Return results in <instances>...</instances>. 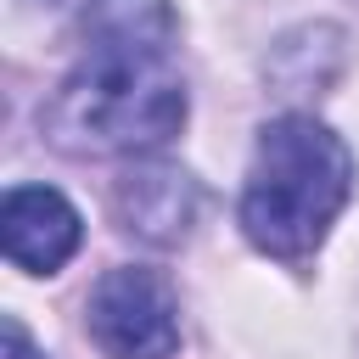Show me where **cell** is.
I'll return each instance as SVG.
<instances>
[{
    "label": "cell",
    "instance_id": "1",
    "mask_svg": "<svg viewBox=\"0 0 359 359\" xmlns=\"http://www.w3.org/2000/svg\"><path fill=\"white\" fill-rule=\"evenodd\" d=\"M180 17L168 0H84L79 67L39 107V129L67 157H151L191 112L174 67Z\"/></svg>",
    "mask_w": 359,
    "mask_h": 359
},
{
    "label": "cell",
    "instance_id": "2",
    "mask_svg": "<svg viewBox=\"0 0 359 359\" xmlns=\"http://www.w3.org/2000/svg\"><path fill=\"white\" fill-rule=\"evenodd\" d=\"M348 196H353L348 140L314 112H280L252 140L236 219H241V236L264 258L303 269L325 247Z\"/></svg>",
    "mask_w": 359,
    "mask_h": 359
},
{
    "label": "cell",
    "instance_id": "3",
    "mask_svg": "<svg viewBox=\"0 0 359 359\" xmlns=\"http://www.w3.org/2000/svg\"><path fill=\"white\" fill-rule=\"evenodd\" d=\"M84 331L107 359H174L180 353V297L157 269L118 264L90 286Z\"/></svg>",
    "mask_w": 359,
    "mask_h": 359
},
{
    "label": "cell",
    "instance_id": "4",
    "mask_svg": "<svg viewBox=\"0 0 359 359\" xmlns=\"http://www.w3.org/2000/svg\"><path fill=\"white\" fill-rule=\"evenodd\" d=\"M196 208H202V185L180 168V163H163V157H135L118 180H112V213L118 224L146 241V247H174L191 236L196 224Z\"/></svg>",
    "mask_w": 359,
    "mask_h": 359
},
{
    "label": "cell",
    "instance_id": "5",
    "mask_svg": "<svg viewBox=\"0 0 359 359\" xmlns=\"http://www.w3.org/2000/svg\"><path fill=\"white\" fill-rule=\"evenodd\" d=\"M84 241L79 208L56 185H11L0 208V247L22 275H56Z\"/></svg>",
    "mask_w": 359,
    "mask_h": 359
},
{
    "label": "cell",
    "instance_id": "6",
    "mask_svg": "<svg viewBox=\"0 0 359 359\" xmlns=\"http://www.w3.org/2000/svg\"><path fill=\"white\" fill-rule=\"evenodd\" d=\"M264 73H269V84H280V95H320L342 73V28L303 22V28L280 34L264 56Z\"/></svg>",
    "mask_w": 359,
    "mask_h": 359
},
{
    "label": "cell",
    "instance_id": "7",
    "mask_svg": "<svg viewBox=\"0 0 359 359\" xmlns=\"http://www.w3.org/2000/svg\"><path fill=\"white\" fill-rule=\"evenodd\" d=\"M6 359H45V353L34 348V337L22 331V320H17V314H6Z\"/></svg>",
    "mask_w": 359,
    "mask_h": 359
}]
</instances>
